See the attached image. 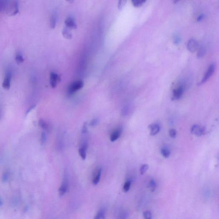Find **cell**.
I'll use <instances>...</instances> for the list:
<instances>
[{
    "instance_id": "1",
    "label": "cell",
    "mask_w": 219,
    "mask_h": 219,
    "mask_svg": "<svg viewBox=\"0 0 219 219\" xmlns=\"http://www.w3.org/2000/svg\"><path fill=\"white\" fill-rule=\"evenodd\" d=\"M84 83L82 81H77L73 82L68 86V93L69 95L73 94L77 91L83 87Z\"/></svg>"
},
{
    "instance_id": "2",
    "label": "cell",
    "mask_w": 219,
    "mask_h": 219,
    "mask_svg": "<svg viewBox=\"0 0 219 219\" xmlns=\"http://www.w3.org/2000/svg\"><path fill=\"white\" fill-rule=\"evenodd\" d=\"M12 71L8 68L5 72V76L3 82L2 86L6 90H9L10 87L11 82L12 78Z\"/></svg>"
},
{
    "instance_id": "3",
    "label": "cell",
    "mask_w": 219,
    "mask_h": 219,
    "mask_svg": "<svg viewBox=\"0 0 219 219\" xmlns=\"http://www.w3.org/2000/svg\"><path fill=\"white\" fill-rule=\"evenodd\" d=\"M7 11H8L9 14L12 16L17 15L19 12V4L18 2L17 1H12L10 3H9Z\"/></svg>"
},
{
    "instance_id": "4",
    "label": "cell",
    "mask_w": 219,
    "mask_h": 219,
    "mask_svg": "<svg viewBox=\"0 0 219 219\" xmlns=\"http://www.w3.org/2000/svg\"><path fill=\"white\" fill-rule=\"evenodd\" d=\"M215 65L213 64H211L209 66L208 68V70L206 72V74L204 75L202 80L200 83L199 85H201L205 83L211 77V76L213 75L214 71H215Z\"/></svg>"
},
{
    "instance_id": "5",
    "label": "cell",
    "mask_w": 219,
    "mask_h": 219,
    "mask_svg": "<svg viewBox=\"0 0 219 219\" xmlns=\"http://www.w3.org/2000/svg\"><path fill=\"white\" fill-rule=\"evenodd\" d=\"M61 81V77L57 73L51 72L50 75V83L52 88L56 87Z\"/></svg>"
},
{
    "instance_id": "6",
    "label": "cell",
    "mask_w": 219,
    "mask_h": 219,
    "mask_svg": "<svg viewBox=\"0 0 219 219\" xmlns=\"http://www.w3.org/2000/svg\"><path fill=\"white\" fill-rule=\"evenodd\" d=\"M191 132L196 136H201L204 134L205 129L203 127L200 126L198 125H195L192 127Z\"/></svg>"
},
{
    "instance_id": "7",
    "label": "cell",
    "mask_w": 219,
    "mask_h": 219,
    "mask_svg": "<svg viewBox=\"0 0 219 219\" xmlns=\"http://www.w3.org/2000/svg\"><path fill=\"white\" fill-rule=\"evenodd\" d=\"M68 181L67 178L64 177L59 190V195L60 196H63L66 193L68 189Z\"/></svg>"
},
{
    "instance_id": "8",
    "label": "cell",
    "mask_w": 219,
    "mask_h": 219,
    "mask_svg": "<svg viewBox=\"0 0 219 219\" xmlns=\"http://www.w3.org/2000/svg\"><path fill=\"white\" fill-rule=\"evenodd\" d=\"M198 42L194 39H191L189 40L187 44V48L191 52H194L197 49Z\"/></svg>"
},
{
    "instance_id": "9",
    "label": "cell",
    "mask_w": 219,
    "mask_h": 219,
    "mask_svg": "<svg viewBox=\"0 0 219 219\" xmlns=\"http://www.w3.org/2000/svg\"><path fill=\"white\" fill-rule=\"evenodd\" d=\"M184 92L183 86H179L173 91V98L174 99H179L182 97Z\"/></svg>"
},
{
    "instance_id": "10",
    "label": "cell",
    "mask_w": 219,
    "mask_h": 219,
    "mask_svg": "<svg viewBox=\"0 0 219 219\" xmlns=\"http://www.w3.org/2000/svg\"><path fill=\"white\" fill-rule=\"evenodd\" d=\"M65 24L66 28H68V29H75L77 27L75 20L71 17L68 18L66 19L65 21Z\"/></svg>"
},
{
    "instance_id": "11",
    "label": "cell",
    "mask_w": 219,
    "mask_h": 219,
    "mask_svg": "<svg viewBox=\"0 0 219 219\" xmlns=\"http://www.w3.org/2000/svg\"><path fill=\"white\" fill-rule=\"evenodd\" d=\"M122 128H119L117 130L115 131L111 135L110 137V140L111 142H114L118 139L121 135L122 134Z\"/></svg>"
},
{
    "instance_id": "12",
    "label": "cell",
    "mask_w": 219,
    "mask_h": 219,
    "mask_svg": "<svg viewBox=\"0 0 219 219\" xmlns=\"http://www.w3.org/2000/svg\"><path fill=\"white\" fill-rule=\"evenodd\" d=\"M150 131V135L152 136L156 135L160 131V127L158 124H152L149 126Z\"/></svg>"
},
{
    "instance_id": "13",
    "label": "cell",
    "mask_w": 219,
    "mask_h": 219,
    "mask_svg": "<svg viewBox=\"0 0 219 219\" xmlns=\"http://www.w3.org/2000/svg\"><path fill=\"white\" fill-rule=\"evenodd\" d=\"M87 148V142H84L82 146L79 149V153L80 156L83 160L86 158V151Z\"/></svg>"
},
{
    "instance_id": "14",
    "label": "cell",
    "mask_w": 219,
    "mask_h": 219,
    "mask_svg": "<svg viewBox=\"0 0 219 219\" xmlns=\"http://www.w3.org/2000/svg\"><path fill=\"white\" fill-rule=\"evenodd\" d=\"M102 169H99L95 173V176L93 178V183L94 185H96L99 183L101 175Z\"/></svg>"
},
{
    "instance_id": "15",
    "label": "cell",
    "mask_w": 219,
    "mask_h": 219,
    "mask_svg": "<svg viewBox=\"0 0 219 219\" xmlns=\"http://www.w3.org/2000/svg\"><path fill=\"white\" fill-rule=\"evenodd\" d=\"M9 1L3 0H0V12L7 11L8 7Z\"/></svg>"
},
{
    "instance_id": "16",
    "label": "cell",
    "mask_w": 219,
    "mask_h": 219,
    "mask_svg": "<svg viewBox=\"0 0 219 219\" xmlns=\"http://www.w3.org/2000/svg\"><path fill=\"white\" fill-rule=\"evenodd\" d=\"M105 209L102 208L98 212L94 219H105Z\"/></svg>"
},
{
    "instance_id": "17",
    "label": "cell",
    "mask_w": 219,
    "mask_h": 219,
    "mask_svg": "<svg viewBox=\"0 0 219 219\" xmlns=\"http://www.w3.org/2000/svg\"><path fill=\"white\" fill-rule=\"evenodd\" d=\"M62 34L65 38L67 39H70L73 37L72 33L69 30V29L66 28V27L64 28L63 31H62Z\"/></svg>"
},
{
    "instance_id": "18",
    "label": "cell",
    "mask_w": 219,
    "mask_h": 219,
    "mask_svg": "<svg viewBox=\"0 0 219 219\" xmlns=\"http://www.w3.org/2000/svg\"><path fill=\"white\" fill-rule=\"evenodd\" d=\"M15 60L18 64H21L24 62V58L21 53L18 52L15 56Z\"/></svg>"
},
{
    "instance_id": "19",
    "label": "cell",
    "mask_w": 219,
    "mask_h": 219,
    "mask_svg": "<svg viewBox=\"0 0 219 219\" xmlns=\"http://www.w3.org/2000/svg\"><path fill=\"white\" fill-rule=\"evenodd\" d=\"M161 153L165 158H168L170 155V152L167 149L164 148L161 149Z\"/></svg>"
},
{
    "instance_id": "20",
    "label": "cell",
    "mask_w": 219,
    "mask_h": 219,
    "mask_svg": "<svg viewBox=\"0 0 219 219\" xmlns=\"http://www.w3.org/2000/svg\"><path fill=\"white\" fill-rule=\"evenodd\" d=\"M145 2H146V1H143V0H134V1H132V3L135 7H139L142 6Z\"/></svg>"
},
{
    "instance_id": "21",
    "label": "cell",
    "mask_w": 219,
    "mask_h": 219,
    "mask_svg": "<svg viewBox=\"0 0 219 219\" xmlns=\"http://www.w3.org/2000/svg\"><path fill=\"white\" fill-rule=\"evenodd\" d=\"M128 217V213L126 211H122L119 213L117 219H126Z\"/></svg>"
},
{
    "instance_id": "22",
    "label": "cell",
    "mask_w": 219,
    "mask_h": 219,
    "mask_svg": "<svg viewBox=\"0 0 219 219\" xmlns=\"http://www.w3.org/2000/svg\"><path fill=\"white\" fill-rule=\"evenodd\" d=\"M149 186L152 192L155 191L156 188V183L153 179L150 180L149 182Z\"/></svg>"
},
{
    "instance_id": "23",
    "label": "cell",
    "mask_w": 219,
    "mask_h": 219,
    "mask_svg": "<svg viewBox=\"0 0 219 219\" xmlns=\"http://www.w3.org/2000/svg\"><path fill=\"white\" fill-rule=\"evenodd\" d=\"M143 216L144 219H152V214L150 211L147 210L143 212Z\"/></svg>"
},
{
    "instance_id": "24",
    "label": "cell",
    "mask_w": 219,
    "mask_h": 219,
    "mask_svg": "<svg viewBox=\"0 0 219 219\" xmlns=\"http://www.w3.org/2000/svg\"><path fill=\"white\" fill-rule=\"evenodd\" d=\"M131 185V182L130 181H127L125 182L123 186V190L126 192L128 191L130 189Z\"/></svg>"
},
{
    "instance_id": "25",
    "label": "cell",
    "mask_w": 219,
    "mask_h": 219,
    "mask_svg": "<svg viewBox=\"0 0 219 219\" xmlns=\"http://www.w3.org/2000/svg\"><path fill=\"white\" fill-rule=\"evenodd\" d=\"M149 168V165L147 164H144L141 166L140 169V173L141 175H143L146 173Z\"/></svg>"
},
{
    "instance_id": "26",
    "label": "cell",
    "mask_w": 219,
    "mask_h": 219,
    "mask_svg": "<svg viewBox=\"0 0 219 219\" xmlns=\"http://www.w3.org/2000/svg\"><path fill=\"white\" fill-rule=\"evenodd\" d=\"M39 126H40L44 129H47V125L43 120H41V119L39 120Z\"/></svg>"
},
{
    "instance_id": "27",
    "label": "cell",
    "mask_w": 219,
    "mask_h": 219,
    "mask_svg": "<svg viewBox=\"0 0 219 219\" xmlns=\"http://www.w3.org/2000/svg\"><path fill=\"white\" fill-rule=\"evenodd\" d=\"M126 1H120L118 3V8L119 10H122V8H124V6L126 4Z\"/></svg>"
},
{
    "instance_id": "28",
    "label": "cell",
    "mask_w": 219,
    "mask_h": 219,
    "mask_svg": "<svg viewBox=\"0 0 219 219\" xmlns=\"http://www.w3.org/2000/svg\"><path fill=\"white\" fill-rule=\"evenodd\" d=\"M169 134L171 137L175 138L176 137V135H177L176 130L175 129H171L169 130Z\"/></svg>"
},
{
    "instance_id": "29",
    "label": "cell",
    "mask_w": 219,
    "mask_h": 219,
    "mask_svg": "<svg viewBox=\"0 0 219 219\" xmlns=\"http://www.w3.org/2000/svg\"><path fill=\"white\" fill-rule=\"evenodd\" d=\"M47 137L46 135V133L45 132H42V134H41V143L42 145H43L44 143H46V141Z\"/></svg>"
},
{
    "instance_id": "30",
    "label": "cell",
    "mask_w": 219,
    "mask_h": 219,
    "mask_svg": "<svg viewBox=\"0 0 219 219\" xmlns=\"http://www.w3.org/2000/svg\"><path fill=\"white\" fill-rule=\"evenodd\" d=\"M99 122V120L97 118L93 119L91 121V123H90V126H94L95 125H97V123Z\"/></svg>"
},
{
    "instance_id": "31",
    "label": "cell",
    "mask_w": 219,
    "mask_h": 219,
    "mask_svg": "<svg viewBox=\"0 0 219 219\" xmlns=\"http://www.w3.org/2000/svg\"><path fill=\"white\" fill-rule=\"evenodd\" d=\"M87 132V127H86V123H84V125L83 127L82 131V132L83 134H85Z\"/></svg>"
},
{
    "instance_id": "32",
    "label": "cell",
    "mask_w": 219,
    "mask_h": 219,
    "mask_svg": "<svg viewBox=\"0 0 219 219\" xmlns=\"http://www.w3.org/2000/svg\"><path fill=\"white\" fill-rule=\"evenodd\" d=\"M8 173L6 172V173H4L3 174V180H4V181H5V180H7V179H8Z\"/></svg>"
},
{
    "instance_id": "33",
    "label": "cell",
    "mask_w": 219,
    "mask_h": 219,
    "mask_svg": "<svg viewBox=\"0 0 219 219\" xmlns=\"http://www.w3.org/2000/svg\"><path fill=\"white\" fill-rule=\"evenodd\" d=\"M204 18V14H202V15H200L199 17L197 18V21H201Z\"/></svg>"
},
{
    "instance_id": "34",
    "label": "cell",
    "mask_w": 219,
    "mask_h": 219,
    "mask_svg": "<svg viewBox=\"0 0 219 219\" xmlns=\"http://www.w3.org/2000/svg\"><path fill=\"white\" fill-rule=\"evenodd\" d=\"M35 107H36V105H32L31 107H30V108H29L28 109V111H27V112H26V114H28L30 112V111H32V110L34 109V108H35Z\"/></svg>"
},
{
    "instance_id": "35",
    "label": "cell",
    "mask_w": 219,
    "mask_h": 219,
    "mask_svg": "<svg viewBox=\"0 0 219 219\" xmlns=\"http://www.w3.org/2000/svg\"><path fill=\"white\" fill-rule=\"evenodd\" d=\"M180 38H178V37H176L175 38L174 42L175 43V44H178V43H179V42H180Z\"/></svg>"
}]
</instances>
